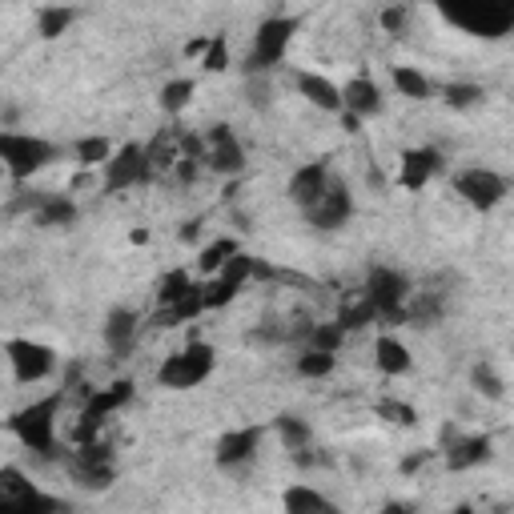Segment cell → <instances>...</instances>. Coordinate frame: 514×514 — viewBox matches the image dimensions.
<instances>
[{"instance_id":"cell-1","label":"cell","mask_w":514,"mask_h":514,"mask_svg":"<svg viewBox=\"0 0 514 514\" xmlns=\"http://www.w3.org/2000/svg\"><path fill=\"white\" fill-rule=\"evenodd\" d=\"M61 402H65V394H49V398H37V402L21 406L9 418V430L17 434V442L25 450H33L37 458H45V462L57 458V414H61Z\"/></svg>"},{"instance_id":"cell-2","label":"cell","mask_w":514,"mask_h":514,"mask_svg":"<svg viewBox=\"0 0 514 514\" xmlns=\"http://www.w3.org/2000/svg\"><path fill=\"white\" fill-rule=\"evenodd\" d=\"M0 514H73V506L41 490L21 466H0Z\"/></svg>"},{"instance_id":"cell-3","label":"cell","mask_w":514,"mask_h":514,"mask_svg":"<svg viewBox=\"0 0 514 514\" xmlns=\"http://www.w3.org/2000/svg\"><path fill=\"white\" fill-rule=\"evenodd\" d=\"M53 161H57V145L53 141L33 137V133H13V129L0 133V165H5V173L13 181H29L33 173H41Z\"/></svg>"},{"instance_id":"cell-4","label":"cell","mask_w":514,"mask_h":514,"mask_svg":"<svg viewBox=\"0 0 514 514\" xmlns=\"http://www.w3.org/2000/svg\"><path fill=\"white\" fill-rule=\"evenodd\" d=\"M213 366H217L213 346H209V342H189V346H181L177 354H169V358L161 362L157 382H161L165 390H193V386H201V382L213 374Z\"/></svg>"},{"instance_id":"cell-5","label":"cell","mask_w":514,"mask_h":514,"mask_svg":"<svg viewBox=\"0 0 514 514\" xmlns=\"http://www.w3.org/2000/svg\"><path fill=\"white\" fill-rule=\"evenodd\" d=\"M362 298L374 306V314H378L382 326H402L406 322V302H410V282L398 270L378 266V270H370Z\"/></svg>"},{"instance_id":"cell-6","label":"cell","mask_w":514,"mask_h":514,"mask_svg":"<svg viewBox=\"0 0 514 514\" xmlns=\"http://www.w3.org/2000/svg\"><path fill=\"white\" fill-rule=\"evenodd\" d=\"M298 33V21L294 17H270L257 25L253 41H249V57H245V69L249 73H270L274 65H282L290 41Z\"/></svg>"},{"instance_id":"cell-7","label":"cell","mask_w":514,"mask_h":514,"mask_svg":"<svg viewBox=\"0 0 514 514\" xmlns=\"http://www.w3.org/2000/svg\"><path fill=\"white\" fill-rule=\"evenodd\" d=\"M454 193L470 205V209H478V213H490L494 205H502L506 201V193H510V181L502 177V173H494V169H462L458 177H454Z\"/></svg>"},{"instance_id":"cell-8","label":"cell","mask_w":514,"mask_h":514,"mask_svg":"<svg viewBox=\"0 0 514 514\" xmlns=\"http://www.w3.org/2000/svg\"><path fill=\"white\" fill-rule=\"evenodd\" d=\"M101 173H105V193H121V189H133V185L153 181V169H149L145 145H137V141L121 145V149L101 165Z\"/></svg>"},{"instance_id":"cell-9","label":"cell","mask_w":514,"mask_h":514,"mask_svg":"<svg viewBox=\"0 0 514 514\" xmlns=\"http://www.w3.org/2000/svg\"><path fill=\"white\" fill-rule=\"evenodd\" d=\"M129 402H133V378H117V382H109L105 390H97V394L85 402V410H81L77 438H81V442H93V434L109 422V414H117V410L129 406Z\"/></svg>"},{"instance_id":"cell-10","label":"cell","mask_w":514,"mask_h":514,"mask_svg":"<svg viewBox=\"0 0 514 514\" xmlns=\"http://www.w3.org/2000/svg\"><path fill=\"white\" fill-rule=\"evenodd\" d=\"M5 350H9V362H13V378H17L21 386L45 382V378L57 370V350H53V346H45V342L13 338Z\"/></svg>"},{"instance_id":"cell-11","label":"cell","mask_w":514,"mask_h":514,"mask_svg":"<svg viewBox=\"0 0 514 514\" xmlns=\"http://www.w3.org/2000/svg\"><path fill=\"white\" fill-rule=\"evenodd\" d=\"M69 470H73L77 486H85V490H109L113 478H117L109 446H97V442H85V446L69 458Z\"/></svg>"},{"instance_id":"cell-12","label":"cell","mask_w":514,"mask_h":514,"mask_svg":"<svg viewBox=\"0 0 514 514\" xmlns=\"http://www.w3.org/2000/svg\"><path fill=\"white\" fill-rule=\"evenodd\" d=\"M201 145H205V157L201 161H209L213 173L237 177L245 169V149H241V141H237V133L229 125H209V133H205Z\"/></svg>"},{"instance_id":"cell-13","label":"cell","mask_w":514,"mask_h":514,"mask_svg":"<svg viewBox=\"0 0 514 514\" xmlns=\"http://www.w3.org/2000/svg\"><path fill=\"white\" fill-rule=\"evenodd\" d=\"M249 278H253V257L233 253L229 262L217 270V278H213L209 286H201V294H205V310H221L225 302H233Z\"/></svg>"},{"instance_id":"cell-14","label":"cell","mask_w":514,"mask_h":514,"mask_svg":"<svg viewBox=\"0 0 514 514\" xmlns=\"http://www.w3.org/2000/svg\"><path fill=\"white\" fill-rule=\"evenodd\" d=\"M350 213H354V197H350L346 181L334 173V181L326 185V193L306 209V221H310L314 229H338V225L350 221Z\"/></svg>"},{"instance_id":"cell-15","label":"cell","mask_w":514,"mask_h":514,"mask_svg":"<svg viewBox=\"0 0 514 514\" xmlns=\"http://www.w3.org/2000/svg\"><path fill=\"white\" fill-rule=\"evenodd\" d=\"M262 438H266V430L262 426H241V430H229V434H221V442H217V466L221 470H237V466H245V462H253L257 458V446H262Z\"/></svg>"},{"instance_id":"cell-16","label":"cell","mask_w":514,"mask_h":514,"mask_svg":"<svg viewBox=\"0 0 514 514\" xmlns=\"http://www.w3.org/2000/svg\"><path fill=\"white\" fill-rule=\"evenodd\" d=\"M442 442H446V466L450 470H470V466H482L490 462V438L486 434H454L450 426L442 430Z\"/></svg>"},{"instance_id":"cell-17","label":"cell","mask_w":514,"mask_h":514,"mask_svg":"<svg viewBox=\"0 0 514 514\" xmlns=\"http://www.w3.org/2000/svg\"><path fill=\"white\" fill-rule=\"evenodd\" d=\"M330 181H334V169H330L326 161H310V165H302V169L290 177V201L306 213V209L326 193Z\"/></svg>"},{"instance_id":"cell-18","label":"cell","mask_w":514,"mask_h":514,"mask_svg":"<svg viewBox=\"0 0 514 514\" xmlns=\"http://www.w3.org/2000/svg\"><path fill=\"white\" fill-rule=\"evenodd\" d=\"M382 89L370 81V77H354L346 89H342V113H350L354 121H366V117H378L382 113Z\"/></svg>"},{"instance_id":"cell-19","label":"cell","mask_w":514,"mask_h":514,"mask_svg":"<svg viewBox=\"0 0 514 514\" xmlns=\"http://www.w3.org/2000/svg\"><path fill=\"white\" fill-rule=\"evenodd\" d=\"M29 205H33V221H37L41 229H69V225H77V205H73V197L37 193Z\"/></svg>"},{"instance_id":"cell-20","label":"cell","mask_w":514,"mask_h":514,"mask_svg":"<svg viewBox=\"0 0 514 514\" xmlns=\"http://www.w3.org/2000/svg\"><path fill=\"white\" fill-rule=\"evenodd\" d=\"M446 21H454V25H462L466 33H474V37H506L510 33V25H514V9H506V5H498V9H482V17H462V13H446Z\"/></svg>"},{"instance_id":"cell-21","label":"cell","mask_w":514,"mask_h":514,"mask_svg":"<svg viewBox=\"0 0 514 514\" xmlns=\"http://www.w3.org/2000/svg\"><path fill=\"white\" fill-rule=\"evenodd\" d=\"M442 169V153L438 149H430V145H422V149H406L402 153V185L406 189H422L434 173Z\"/></svg>"},{"instance_id":"cell-22","label":"cell","mask_w":514,"mask_h":514,"mask_svg":"<svg viewBox=\"0 0 514 514\" xmlns=\"http://www.w3.org/2000/svg\"><path fill=\"white\" fill-rule=\"evenodd\" d=\"M105 346L117 354V358H129V350H133V342H137V314L133 310H125V306H117V310H109V318H105Z\"/></svg>"},{"instance_id":"cell-23","label":"cell","mask_w":514,"mask_h":514,"mask_svg":"<svg viewBox=\"0 0 514 514\" xmlns=\"http://www.w3.org/2000/svg\"><path fill=\"white\" fill-rule=\"evenodd\" d=\"M298 93L322 113H342V89L322 73H298Z\"/></svg>"},{"instance_id":"cell-24","label":"cell","mask_w":514,"mask_h":514,"mask_svg":"<svg viewBox=\"0 0 514 514\" xmlns=\"http://www.w3.org/2000/svg\"><path fill=\"white\" fill-rule=\"evenodd\" d=\"M282 510L286 514H342V506L314 486H290L282 494Z\"/></svg>"},{"instance_id":"cell-25","label":"cell","mask_w":514,"mask_h":514,"mask_svg":"<svg viewBox=\"0 0 514 514\" xmlns=\"http://www.w3.org/2000/svg\"><path fill=\"white\" fill-rule=\"evenodd\" d=\"M374 362H378V370L386 374V378H398V374H410V350L398 342V338H390V334H382L378 338V346H374Z\"/></svg>"},{"instance_id":"cell-26","label":"cell","mask_w":514,"mask_h":514,"mask_svg":"<svg viewBox=\"0 0 514 514\" xmlns=\"http://www.w3.org/2000/svg\"><path fill=\"white\" fill-rule=\"evenodd\" d=\"M278 434H282V442L294 450V454H302L310 442H314V430H310V422L306 418H298V414H278Z\"/></svg>"},{"instance_id":"cell-27","label":"cell","mask_w":514,"mask_h":514,"mask_svg":"<svg viewBox=\"0 0 514 514\" xmlns=\"http://www.w3.org/2000/svg\"><path fill=\"white\" fill-rule=\"evenodd\" d=\"M193 93H197V85H193L189 77H177V81L161 85V109H165L169 117H177V113H185V109H189Z\"/></svg>"},{"instance_id":"cell-28","label":"cell","mask_w":514,"mask_h":514,"mask_svg":"<svg viewBox=\"0 0 514 514\" xmlns=\"http://www.w3.org/2000/svg\"><path fill=\"white\" fill-rule=\"evenodd\" d=\"M342 330H338V322H318V326H310L306 330V346L302 350H318V354H338V346H342Z\"/></svg>"},{"instance_id":"cell-29","label":"cell","mask_w":514,"mask_h":514,"mask_svg":"<svg viewBox=\"0 0 514 514\" xmlns=\"http://www.w3.org/2000/svg\"><path fill=\"white\" fill-rule=\"evenodd\" d=\"M390 77H394V89H398L402 97H410V101H426V97H430V81H426L418 69H410V65H398Z\"/></svg>"},{"instance_id":"cell-30","label":"cell","mask_w":514,"mask_h":514,"mask_svg":"<svg viewBox=\"0 0 514 514\" xmlns=\"http://www.w3.org/2000/svg\"><path fill=\"white\" fill-rule=\"evenodd\" d=\"M438 318H442V294H418L414 302H406V322L434 326Z\"/></svg>"},{"instance_id":"cell-31","label":"cell","mask_w":514,"mask_h":514,"mask_svg":"<svg viewBox=\"0 0 514 514\" xmlns=\"http://www.w3.org/2000/svg\"><path fill=\"white\" fill-rule=\"evenodd\" d=\"M370 322H378V314H374V306H370L366 298L346 302V306L338 310V330H342V334H350V330H366Z\"/></svg>"},{"instance_id":"cell-32","label":"cell","mask_w":514,"mask_h":514,"mask_svg":"<svg viewBox=\"0 0 514 514\" xmlns=\"http://www.w3.org/2000/svg\"><path fill=\"white\" fill-rule=\"evenodd\" d=\"M73 21H77V13H73V9H61V5L37 13V25H41V37H45V41H57Z\"/></svg>"},{"instance_id":"cell-33","label":"cell","mask_w":514,"mask_h":514,"mask_svg":"<svg viewBox=\"0 0 514 514\" xmlns=\"http://www.w3.org/2000/svg\"><path fill=\"white\" fill-rule=\"evenodd\" d=\"M233 253H241L233 237H217V241H209V245L201 249V270H205V274H217V270L229 262Z\"/></svg>"},{"instance_id":"cell-34","label":"cell","mask_w":514,"mask_h":514,"mask_svg":"<svg viewBox=\"0 0 514 514\" xmlns=\"http://www.w3.org/2000/svg\"><path fill=\"white\" fill-rule=\"evenodd\" d=\"M338 366V354H318V350H302L298 354V374L302 378H330Z\"/></svg>"},{"instance_id":"cell-35","label":"cell","mask_w":514,"mask_h":514,"mask_svg":"<svg viewBox=\"0 0 514 514\" xmlns=\"http://www.w3.org/2000/svg\"><path fill=\"white\" fill-rule=\"evenodd\" d=\"M113 157V145L105 141V137H81L77 141V161L85 165V169H97V165H105Z\"/></svg>"},{"instance_id":"cell-36","label":"cell","mask_w":514,"mask_h":514,"mask_svg":"<svg viewBox=\"0 0 514 514\" xmlns=\"http://www.w3.org/2000/svg\"><path fill=\"white\" fill-rule=\"evenodd\" d=\"M470 382H474V390L478 394H486V398H494V402H502L506 398V386H502V378L486 366V362H478L474 370H470Z\"/></svg>"},{"instance_id":"cell-37","label":"cell","mask_w":514,"mask_h":514,"mask_svg":"<svg viewBox=\"0 0 514 514\" xmlns=\"http://www.w3.org/2000/svg\"><path fill=\"white\" fill-rule=\"evenodd\" d=\"M446 105L450 109H470V105H478L486 93H482V85H466V81H454V85H446Z\"/></svg>"},{"instance_id":"cell-38","label":"cell","mask_w":514,"mask_h":514,"mask_svg":"<svg viewBox=\"0 0 514 514\" xmlns=\"http://www.w3.org/2000/svg\"><path fill=\"white\" fill-rule=\"evenodd\" d=\"M201 65H205V73H225V69H229V45H225V37H221V33H217V37H209V49H205Z\"/></svg>"},{"instance_id":"cell-39","label":"cell","mask_w":514,"mask_h":514,"mask_svg":"<svg viewBox=\"0 0 514 514\" xmlns=\"http://www.w3.org/2000/svg\"><path fill=\"white\" fill-rule=\"evenodd\" d=\"M378 414H382L386 422H398V426H414V422H418V414H414V406H406V402H394V398H386V402H378Z\"/></svg>"},{"instance_id":"cell-40","label":"cell","mask_w":514,"mask_h":514,"mask_svg":"<svg viewBox=\"0 0 514 514\" xmlns=\"http://www.w3.org/2000/svg\"><path fill=\"white\" fill-rule=\"evenodd\" d=\"M406 21H410V9H402V5H394V9H382V29L386 33H402L406 29Z\"/></svg>"},{"instance_id":"cell-41","label":"cell","mask_w":514,"mask_h":514,"mask_svg":"<svg viewBox=\"0 0 514 514\" xmlns=\"http://www.w3.org/2000/svg\"><path fill=\"white\" fill-rule=\"evenodd\" d=\"M426 458H430L426 450H418V454H406V458H402V474H414V470H422V466H426Z\"/></svg>"},{"instance_id":"cell-42","label":"cell","mask_w":514,"mask_h":514,"mask_svg":"<svg viewBox=\"0 0 514 514\" xmlns=\"http://www.w3.org/2000/svg\"><path fill=\"white\" fill-rule=\"evenodd\" d=\"M197 237H201V221H185V225H181V241L189 245V241H197Z\"/></svg>"},{"instance_id":"cell-43","label":"cell","mask_w":514,"mask_h":514,"mask_svg":"<svg viewBox=\"0 0 514 514\" xmlns=\"http://www.w3.org/2000/svg\"><path fill=\"white\" fill-rule=\"evenodd\" d=\"M205 49H209V37H197V41H189V45H185V53H189V57H205Z\"/></svg>"},{"instance_id":"cell-44","label":"cell","mask_w":514,"mask_h":514,"mask_svg":"<svg viewBox=\"0 0 514 514\" xmlns=\"http://www.w3.org/2000/svg\"><path fill=\"white\" fill-rule=\"evenodd\" d=\"M382 514H410V506H406V502H386Z\"/></svg>"},{"instance_id":"cell-45","label":"cell","mask_w":514,"mask_h":514,"mask_svg":"<svg viewBox=\"0 0 514 514\" xmlns=\"http://www.w3.org/2000/svg\"><path fill=\"white\" fill-rule=\"evenodd\" d=\"M450 514H478V510H474V506H454Z\"/></svg>"},{"instance_id":"cell-46","label":"cell","mask_w":514,"mask_h":514,"mask_svg":"<svg viewBox=\"0 0 514 514\" xmlns=\"http://www.w3.org/2000/svg\"><path fill=\"white\" fill-rule=\"evenodd\" d=\"M0 177H5V165H0Z\"/></svg>"}]
</instances>
